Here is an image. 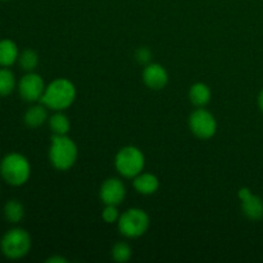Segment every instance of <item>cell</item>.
<instances>
[{"mask_svg": "<svg viewBox=\"0 0 263 263\" xmlns=\"http://www.w3.org/2000/svg\"><path fill=\"white\" fill-rule=\"evenodd\" d=\"M145 164L143 153L135 146H126L118 152L116 157V167L125 177H136L141 174Z\"/></svg>", "mask_w": 263, "mask_h": 263, "instance_id": "6", "label": "cell"}, {"mask_svg": "<svg viewBox=\"0 0 263 263\" xmlns=\"http://www.w3.org/2000/svg\"><path fill=\"white\" fill-rule=\"evenodd\" d=\"M46 262H49V263H55V262H58V263H66L67 261H66V259H64V258H62V257H51V258H49Z\"/></svg>", "mask_w": 263, "mask_h": 263, "instance_id": "23", "label": "cell"}, {"mask_svg": "<svg viewBox=\"0 0 263 263\" xmlns=\"http://www.w3.org/2000/svg\"><path fill=\"white\" fill-rule=\"evenodd\" d=\"M31 249V236L26 230L15 228L4 234L0 240V251L7 258H23Z\"/></svg>", "mask_w": 263, "mask_h": 263, "instance_id": "4", "label": "cell"}, {"mask_svg": "<svg viewBox=\"0 0 263 263\" xmlns=\"http://www.w3.org/2000/svg\"><path fill=\"white\" fill-rule=\"evenodd\" d=\"M76 98V89L71 81L66 79H57L45 87L41 103L54 110L68 108Z\"/></svg>", "mask_w": 263, "mask_h": 263, "instance_id": "1", "label": "cell"}, {"mask_svg": "<svg viewBox=\"0 0 263 263\" xmlns=\"http://www.w3.org/2000/svg\"><path fill=\"white\" fill-rule=\"evenodd\" d=\"M103 220L108 223H113L120 220V213H118L117 205L105 204L104 211H103Z\"/></svg>", "mask_w": 263, "mask_h": 263, "instance_id": "21", "label": "cell"}, {"mask_svg": "<svg viewBox=\"0 0 263 263\" xmlns=\"http://www.w3.org/2000/svg\"><path fill=\"white\" fill-rule=\"evenodd\" d=\"M258 105H259V108H261V110L263 112V90H262L261 94H259V97H258Z\"/></svg>", "mask_w": 263, "mask_h": 263, "instance_id": "24", "label": "cell"}, {"mask_svg": "<svg viewBox=\"0 0 263 263\" xmlns=\"http://www.w3.org/2000/svg\"><path fill=\"white\" fill-rule=\"evenodd\" d=\"M18 61H20L21 67H22L25 71L32 72L33 69L37 67L39 57L37 54H36V51L31 50V49H27V50H25L22 54H21Z\"/></svg>", "mask_w": 263, "mask_h": 263, "instance_id": "19", "label": "cell"}, {"mask_svg": "<svg viewBox=\"0 0 263 263\" xmlns=\"http://www.w3.org/2000/svg\"><path fill=\"white\" fill-rule=\"evenodd\" d=\"M125 185L117 179L107 180L100 189V198L105 204L118 205L125 198Z\"/></svg>", "mask_w": 263, "mask_h": 263, "instance_id": "10", "label": "cell"}, {"mask_svg": "<svg viewBox=\"0 0 263 263\" xmlns=\"http://www.w3.org/2000/svg\"><path fill=\"white\" fill-rule=\"evenodd\" d=\"M18 58L20 53H18L17 44L9 39L0 40V66L10 67L17 62Z\"/></svg>", "mask_w": 263, "mask_h": 263, "instance_id": "12", "label": "cell"}, {"mask_svg": "<svg viewBox=\"0 0 263 263\" xmlns=\"http://www.w3.org/2000/svg\"><path fill=\"white\" fill-rule=\"evenodd\" d=\"M4 216L10 223H18L25 217V207L20 200H8L4 205Z\"/></svg>", "mask_w": 263, "mask_h": 263, "instance_id": "16", "label": "cell"}, {"mask_svg": "<svg viewBox=\"0 0 263 263\" xmlns=\"http://www.w3.org/2000/svg\"><path fill=\"white\" fill-rule=\"evenodd\" d=\"M48 118V112L43 105H33L26 112L25 115V123L28 127H39L43 125Z\"/></svg>", "mask_w": 263, "mask_h": 263, "instance_id": "14", "label": "cell"}, {"mask_svg": "<svg viewBox=\"0 0 263 263\" xmlns=\"http://www.w3.org/2000/svg\"><path fill=\"white\" fill-rule=\"evenodd\" d=\"M239 198L241 199V208L244 215L251 220H261L263 217V200L247 187L239 190Z\"/></svg>", "mask_w": 263, "mask_h": 263, "instance_id": "9", "label": "cell"}, {"mask_svg": "<svg viewBox=\"0 0 263 263\" xmlns=\"http://www.w3.org/2000/svg\"><path fill=\"white\" fill-rule=\"evenodd\" d=\"M18 90H20V95L22 97L23 100L26 102H37L41 99L44 91H45V86H44V81L41 76L33 72H28L27 74L21 79L20 85H18Z\"/></svg>", "mask_w": 263, "mask_h": 263, "instance_id": "8", "label": "cell"}, {"mask_svg": "<svg viewBox=\"0 0 263 263\" xmlns=\"http://www.w3.org/2000/svg\"><path fill=\"white\" fill-rule=\"evenodd\" d=\"M143 79L146 86L153 90H161L166 86L167 81H168V74L161 64L152 63L144 69Z\"/></svg>", "mask_w": 263, "mask_h": 263, "instance_id": "11", "label": "cell"}, {"mask_svg": "<svg viewBox=\"0 0 263 263\" xmlns=\"http://www.w3.org/2000/svg\"><path fill=\"white\" fill-rule=\"evenodd\" d=\"M134 186L138 190V193L143 195H151L158 190L159 181L154 175L152 174H139L135 177Z\"/></svg>", "mask_w": 263, "mask_h": 263, "instance_id": "13", "label": "cell"}, {"mask_svg": "<svg viewBox=\"0 0 263 263\" xmlns=\"http://www.w3.org/2000/svg\"><path fill=\"white\" fill-rule=\"evenodd\" d=\"M49 125H50L54 135H67V133L69 131V126H71L68 118L63 113H57V115L51 116Z\"/></svg>", "mask_w": 263, "mask_h": 263, "instance_id": "18", "label": "cell"}, {"mask_svg": "<svg viewBox=\"0 0 263 263\" xmlns=\"http://www.w3.org/2000/svg\"><path fill=\"white\" fill-rule=\"evenodd\" d=\"M193 134L200 139L212 138L217 130V122L215 117L205 109H197L192 113L189 120Z\"/></svg>", "mask_w": 263, "mask_h": 263, "instance_id": "7", "label": "cell"}, {"mask_svg": "<svg viewBox=\"0 0 263 263\" xmlns=\"http://www.w3.org/2000/svg\"><path fill=\"white\" fill-rule=\"evenodd\" d=\"M15 87L14 73L7 67L0 68V97L12 94Z\"/></svg>", "mask_w": 263, "mask_h": 263, "instance_id": "17", "label": "cell"}, {"mask_svg": "<svg viewBox=\"0 0 263 263\" xmlns=\"http://www.w3.org/2000/svg\"><path fill=\"white\" fill-rule=\"evenodd\" d=\"M149 228V217L143 210L133 208L120 216L118 229L121 234L127 238H139L144 235Z\"/></svg>", "mask_w": 263, "mask_h": 263, "instance_id": "5", "label": "cell"}, {"mask_svg": "<svg viewBox=\"0 0 263 263\" xmlns=\"http://www.w3.org/2000/svg\"><path fill=\"white\" fill-rule=\"evenodd\" d=\"M152 58V53L148 48H140L136 51V59H138L139 63H149Z\"/></svg>", "mask_w": 263, "mask_h": 263, "instance_id": "22", "label": "cell"}, {"mask_svg": "<svg viewBox=\"0 0 263 263\" xmlns=\"http://www.w3.org/2000/svg\"><path fill=\"white\" fill-rule=\"evenodd\" d=\"M0 2H8V0H0Z\"/></svg>", "mask_w": 263, "mask_h": 263, "instance_id": "25", "label": "cell"}, {"mask_svg": "<svg viewBox=\"0 0 263 263\" xmlns=\"http://www.w3.org/2000/svg\"><path fill=\"white\" fill-rule=\"evenodd\" d=\"M31 166L25 156L20 153L7 154L0 162V176L12 186H21L30 179Z\"/></svg>", "mask_w": 263, "mask_h": 263, "instance_id": "2", "label": "cell"}, {"mask_svg": "<svg viewBox=\"0 0 263 263\" xmlns=\"http://www.w3.org/2000/svg\"><path fill=\"white\" fill-rule=\"evenodd\" d=\"M49 158L57 170L71 168L77 159V146L66 135H53Z\"/></svg>", "mask_w": 263, "mask_h": 263, "instance_id": "3", "label": "cell"}, {"mask_svg": "<svg viewBox=\"0 0 263 263\" xmlns=\"http://www.w3.org/2000/svg\"><path fill=\"white\" fill-rule=\"evenodd\" d=\"M131 248L128 244L126 243H117L113 247V258L117 262H127L131 258Z\"/></svg>", "mask_w": 263, "mask_h": 263, "instance_id": "20", "label": "cell"}, {"mask_svg": "<svg viewBox=\"0 0 263 263\" xmlns=\"http://www.w3.org/2000/svg\"><path fill=\"white\" fill-rule=\"evenodd\" d=\"M190 100L197 107H204L211 100V90L204 84H195L190 89Z\"/></svg>", "mask_w": 263, "mask_h": 263, "instance_id": "15", "label": "cell"}]
</instances>
